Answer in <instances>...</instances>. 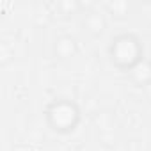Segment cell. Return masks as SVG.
I'll use <instances>...</instances> for the list:
<instances>
[{"label":"cell","mask_w":151,"mask_h":151,"mask_svg":"<svg viewBox=\"0 0 151 151\" xmlns=\"http://www.w3.org/2000/svg\"><path fill=\"white\" fill-rule=\"evenodd\" d=\"M43 119L50 132L69 135L82 123V107L71 98H53L43 109Z\"/></svg>","instance_id":"6da1fadb"},{"label":"cell","mask_w":151,"mask_h":151,"mask_svg":"<svg viewBox=\"0 0 151 151\" xmlns=\"http://www.w3.org/2000/svg\"><path fill=\"white\" fill-rule=\"evenodd\" d=\"M107 55L110 64L117 71L128 73L135 64H139L146 57V48L140 36L128 30L112 36L107 46Z\"/></svg>","instance_id":"7a4b0ae2"},{"label":"cell","mask_w":151,"mask_h":151,"mask_svg":"<svg viewBox=\"0 0 151 151\" xmlns=\"http://www.w3.org/2000/svg\"><path fill=\"white\" fill-rule=\"evenodd\" d=\"M53 57L59 60H69L73 57H77L80 52V43L73 34H60L55 37L53 46H52Z\"/></svg>","instance_id":"3957f363"},{"label":"cell","mask_w":151,"mask_h":151,"mask_svg":"<svg viewBox=\"0 0 151 151\" xmlns=\"http://www.w3.org/2000/svg\"><path fill=\"white\" fill-rule=\"evenodd\" d=\"M128 80L135 87H149L151 86V59L144 57L139 64H135L128 73Z\"/></svg>","instance_id":"277c9868"},{"label":"cell","mask_w":151,"mask_h":151,"mask_svg":"<svg viewBox=\"0 0 151 151\" xmlns=\"http://www.w3.org/2000/svg\"><path fill=\"white\" fill-rule=\"evenodd\" d=\"M82 27L93 37H100L107 29V18L100 11H87L82 20Z\"/></svg>","instance_id":"5b68a950"}]
</instances>
